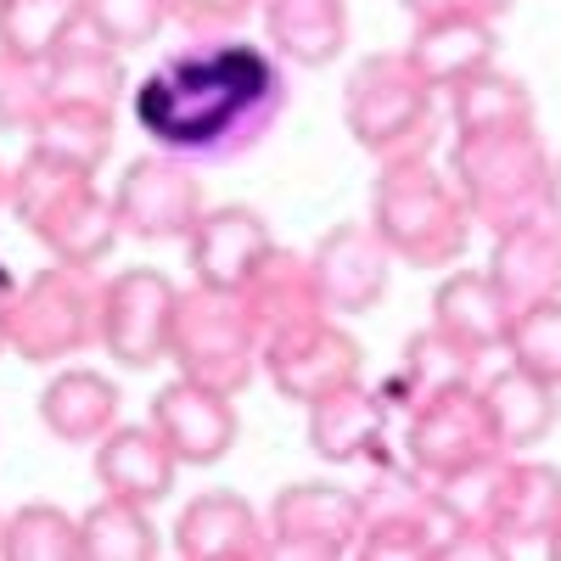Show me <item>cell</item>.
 Listing matches in <instances>:
<instances>
[{"instance_id":"30bf717a","label":"cell","mask_w":561,"mask_h":561,"mask_svg":"<svg viewBox=\"0 0 561 561\" xmlns=\"http://www.w3.org/2000/svg\"><path fill=\"white\" fill-rule=\"evenodd\" d=\"M359 365H365L359 359V343L343 332L332 314L287 325V332L264 337V348H259V370L275 382V393L304 404V410L314 399H325V393L359 382Z\"/></svg>"},{"instance_id":"52a82bcc","label":"cell","mask_w":561,"mask_h":561,"mask_svg":"<svg viewBox=\"0 0 561 561\" xmlns=\"http://www.w3.org/2000/svg\"><path fill=\"white\" fill-rule=\"evenodd\" d=\"M259 325L237 293H219L192 280L174 298V325H169V359L185 382H203L225 399H237L259 377Z\"/></svg>"},{"instance_id":"9c48e42d","label":"cell","mask_w":561,"mask_h":561,"mask_svg":"<svg viewBox=\"0 0 561 561\" xmlns=\"http://www.w3.org/2000/svg\"><path fill=\"white\" fill-rule=\"evenodd\" d=\"M113 208L124 237L140 242H185L203 219V180L192 174V163L174 152H147L135 158L118 185H113Z\"/></svg>"},{"instance_id":"60d3db41","label":"cell","mask_w":561,"mask_h":561,"mask_svg":"<svg viewBox=\"0 0 561 561\" xmlns=\"http://www.w3.org/2000/svg\"><path fill=\"white\" fill-rule=\"evenodd\" d=\"M7 208H12V169L0 163V214H7Z\"/></svg>"},{"instance_id":"836d02e7","label":"cell","mask_w":561,"mask_h":561,"mask_svg":"<svg viewBox=\"0 0 561 561\" xmlns=\"http://www.w3.org/2000/svg\"><path fill=\"white\" fill-rule=\"evenodd\" d=\"M79 0H0V51L45 62L79 28Z\"/></svg>"},{"instance_id":"b9f144b4","label":"cell","mask_w":561,"mask_h":561,"mask_svg":"<svg viewBox=\"0 0 561 561\" xmlns=\"http://www.w3.org/2000/svg\"><path fill=\"white\" fill-rule=\"evenodd\" d=\"M7 304H12V287H0V354H7Z\"/></svg>"},{"instance_id":"e0dca14e","label":"cell","mask_w":561,"mask_h":561,"mask_svg":"<svg viewBox=\"0 0 561 561\" xmlns=\"http://www.w3.org/2000/svg\"><path fill=\"white\" fill-rule=\"evenodd\" d=\"M270 248H275L270 225H264L253 208H242V203L203 208L197 230L185 237V253H192V280H203V287H219V293H237Z\"/></svg>"},{"instance_id":"484cf974","label":"cell","mask_w":561,"mask_h":561,"mask_svg":"<svg viewBox=\"0 0 561 561\" xmlns=\"http://www.w3.org/2000/svg\"><path fill=\"white\" fill-rule=\"evenodd\" d=\"M174 472H180V460H174V449L163 444V433L152 427V421L147 427H113L96 444V483H102V494L158 505V500H169Z\"/></svg>"},{"instance_id":"277c9868","label":"cell","mask_w":561,"mask_h":561,"mask_svg":"<svg viewBox=\"0 0 561 561\" xmlns=\"http://www.w3.org/2000/svg\"><path fill=\"white\" fill-rule=\"evenodd\" d=\"M343 124L354 135V147L370 152L377 163L399 158H427L438 147V90L410 68L404 51H377L354 62L343 84Z\"/></svg>"},{"instance_id":"2e32d148","label":"cell","mask_w":561,"mask_h":561,"mask_svg":"<svg viewBox=\"0 0 561 561\" xmlns=\"http://www.w3.org/2000/svg\"><path fill=\"white\" fill-rule=\"evenodd\" d=\"M174 550L185 561H264L270 556V528L242 494H197L174 523Z\"/></svg>"},{"instance_id":"cb8c5ba5","label":"cell","mask_w":561,"mask_h":561,"mask_svg":"<svg viewBox=\"0 0 561 561\" xmlns=\"http://www.w3.org/2000/svg\"><path fill=\"white\" fill-rule=\"evenodd\" d=\"M511 314H517V309L505 304V293L489 280V270H449L444 287L433 293V325L449 343L472 348L478 359L505 348Z\"/></svg>"},{"instance_id":"ab89813d","label":"cell","mask_w":561,"mask_h":561,"mask_svg":"<svg viewBox=\"0 0 561 561\" xmlns=\"http://www.w3.org/2000/svg\"><path fill=\"white\" fill-rule=\"evenodd\" d=\"M545 219L561 230V158H550V180H545Z\"/></svg>"},{"instance_id":"74e56055","label":"cell","mask_w":561,"mask_h":561,"mask_svg":"<svg viewBox=\"0 0 561 561\" xmlns=\"http://www.w3.org/2000/svg\"><path fill=\"white\" fill-rule=\"evenodd\" d=\"M248 12H259V0H169V18L197 39L237 34Z\"/></svg>"},{"instance_id":"44dd1931","label":"cell","mask_w":561,"mask_h":561,"mask_svg":"<svg viewBox=\"0 0 561 561\" xmlns=\"http://www.w3.org/2000/svg\"><path fill=\"white\" fill-rule=\"evenodd\" d=\"M489 280L505 293L511 309L561 298V230H556L545 214L511 225V230H494Z\"/></svg>"},{"instance_id":"7402d4cb","label":"cell","mask_w":561,"mask_h":561,"mask_svg":"<svg viewBox=\"0 0 561 561\" xmlns=\"http://www.w3.org/2000/svg\"><path fill=\"white\" fill-rule=\"evenodd\" d=\"M382 438H388V393L377 388L348 382L309 404V449L320 460H332V466L370 460V455H382Z\"/></svg>"},{"instance_id":"ee69618b","label":"cell","mask_w":561,"mask_h":561,"mask_svg":"<svg viewBox=\"0 0 561 561\" xmlns=\"http://www.w3.org/2000/svg\"><path fill=\"white\" fill-rule=\"evenodd\" d=\"M550 556H556V561H561V528H556V539H550Z\"/></svg>"},{"instance_id":"5b68a950","label":"cell","mask_w":561,"mask_h":561,"mask_svg":"<svg viewBox=\"0 0 561 561\" xmlns=\"http://www.w3.org/2000/svg\"><path fill=\"white\" fill-rule=\"evenodd\" d=\"M449 180L472 208V225L511 230L523 219L545 214V180H550V152L539 129H478L455 135L449 147Z\"/></svg>"},{"instance_id":"7bdbcfd3","label":"cell","mask_w":561,"mask_h":561,"mask_svg":"<svg viewBox=\"0 0 561 561\" xmlns=\"http://www.w3.org/2000/svg\"><path fill=\"white\" fill-rule=\"evenodd\" d=\"M0 287H18V280H12V270H7V264H0Z\"/></svg>"},{"instance_id":"f1b7e54d","label":"cell","mask_w":561,"mask_h":561,"mask_svg":"<svg viewBox=\"0 0 561 561\" xmlns=\"http://www.w3.org/2000/svg\"><path fill=\"white\" fill-rule=\"evenodd\" d=\"M455 388H478V354L449 343L438 325H427V332H415L393 365V382H388V404L399 399L404 410L427 404V399H444Z\"/></svg>"},{"instance_id":"d6986e66","label":"cell","mask_w":561,"mask_h":561,"mask_svg":"<svg viewBox=\"0 0 561 561\" xmlns=\"http://www.w3.org/2000/svg\"><path fill=\"white\" fill-rule=\"evenodd\" d=\"M124 51L79 18V28L57 45V57H45V107H102L118 113L124 102Z\"/></svg>"},{"instance_id":"83f0119b","label":"cell","mask_w":561,"mask_h":561,"mask_svg":"<svg viewBox=\"0 0 561 561\" xmlns=\"http://www.w3.org/2000/svg\"><path fill=\"white\" fill-rule=\"evenodd\" d=\"M270 51L298 68H325L348 45V0H259Z\"/></svg>"},{"instance_id":"8992f818","label":"cell","mask_w":561,"mask_h":561,"mask_svg":"<svg viewBox=\"0 0 561 561\" xmlns=\"http://www.w3.org/2000/svg\"><path fill=\"white\" fill-rule=\"evenodd\" d=\"M102 293L107 280L96 264L51 259L45 270L23 275L7 304V348L28 365H57L102 343Z\"/></svg>"},{"instance_id":"7a4b0ae2","label":"cell","mask_w":561,"mask_h":561,"mask_svg":"<svg viewBox=\"0 0 561 561\" xmlns=\"http://www.w3.org/2000/svg\"><path fill=\"white\" fill-rule=\"evenodd\" d=\"M370 225L388 242V253L415 270H455L472 242V208L455 192V180L427 158H399L377 169Z\"/></svg>"},{"instance_id":"d6a6232c","label":"cell","mask_w":561,"mask_h":561,"mask_svg":"<svg viewBox=\"0 0 561 561\" xmlns=\"http://www.w3.org/2000/svg\"><path fill=\"white\" fill-rule=\"evenodd\" d=\"M0 556L7 561H84L79 545V517L62 505H18L12 517H0Z\"/></svg>"},{"instance_id":"5bb4252c","label":"cell","mask_w":561,"mask_h":561,"mask_svg":"<svg viewBox=\"0 0 561 561\" xmlns=\"http://www.w3.org/2000/svg\"><path fill=\"white\" fill-rule=\"evenodd\" d=\"M320 298L332 314H365L388 298V275H393V253L377 237L370 219H343L320 237V248L309 253Z\"/></svg>"},{"instance_id":"3957f363","label":"cell","mask_w":561,"mask_h":561,"mask_svg":"<svg viewBox=\"0 0 561 561\" xmlns=\"http://www.w3.org/2000/svg\"><path fill=\"white\" fill-rule=\"evenodd\" d=\"M12 214L45 253L68 264H102L124 237L118 208L113 197H102L96 174L45 152H28L12 169Z\"/></svg>"},{"instance_id":"ac0fdd59","label":"cell","mask_w":561,"mask_h":561,"mask_svg":"<svg viewBox=\"0 0 561 561\" xmlns=\"http://www.w3.org/2000/svg\"><path fill=\"white\" fill-rule=\"evenodd\" d=\"M556 528H561V472L511 455L505 494H500V511H494L500 556H550Z\"/></svg>"},{"instance_id":"4fadbf2b","label":"cell","mask_w":561,"mask_h":561,"mask_svg":"<svg viewBox=\"0 0 561 561\" xmlns=\"http://www.w3.org/2000/svg\"><path fill=\"white\" fill-rule=\"evenodd\" d=\"M270 556L337 561L359 550V494L337 483H287L270 500Z\"/></svg>"},{"instance_id":"d590c367","label":"cell","mask_w":561,"mask_h":561,"mask_svg":"<svg viewBox=\"0 0 561 561\" xmlns=\"http://www.w3.org/2000/svg\"><path fill=\"white\" fill-rule=\"evenodd\" d=\"M79 12L113 51H140L169 23V0H79Z\"/></svg>"},{"instance_id":"ba28073f","label":"cell","mask_w":561,"mask_h":561,"mask_svg":"<svg viewBox=\"0 0 561 561\" xmlns=\"http://www.w3.org/2000/svg\"><path fill=\"white\" fill-rule=\"evenodd\" d=\"M460 517L444 505L433 478H399L388 472L359 494V550L370 561H438L455 539Z\"/></svg>"},{"instance_id":"f546056e","label":"cell","mask_w":561,"mask_h":561,"mask_svg":"<svg viewBox=\"0 0 561 561\" xmlns=\"http://www.w3.org/2000/svg\"><path fill=\"white\" fill-rule=\"evenodd\" d=\"M449 124H455V135L528 129L534 124V90L517 73H505V68H483V73L460 79L449 90Z\"/></svg>"},{"instance_id":"f35d334b","label":"cell","mask_w":561,"mask_h":561,"mask_svg":"<svg viewBox=\"0 0 561 561\" xmlns=\"http://www.w3.org/2000/svg\"><path fill=\"white\" fill-rule=\"evenodd\" d=\"M399 7L415 23H433V18H478V23H500L517 0H399Z\"/></svg>"},{"instance_id":"1f68e13d","label":"cell","mask_w":561,"mask_h":561,"mask_svg":"<svg viewBox=\"0 0 561 561\" xmlns=\"http://www.w3.org/2000/svg\"><path fill=\"white\" fill-rule=\"evenodd\" d=\"M113 118L118 113H102V107H45L39 124L28 129V152L96 174L113 152Z\"/></svg>"},{"instance_id":"8d00e7d4","label":"cell","mask_w":561,"mask_h":561,"mask_svg":"<svg viewBox=\"0 0 561 561\" xmlns=\"http://www.w3.org/2000/svg\"><path fill=\"white\" fill-rule=\"evenodd\" d=\"M45 113V62L0 51V129H34Z\"/></svg>"},{"instance_id":"ffe728a7","label":"cell","mask_w":561,"mask_h":561,"mask_svg":"<svg viewBox=\"0 0 561 561\" xmlns=\"http://www.w3.org/2000/svg\"><path fill=\"white\" fill-rule=\"evenodd\" d=\"M237 298L248 304L253 325H259V343L275 337V332H287V325H304V320H320V314H332L320 298V280H314V264L293 248H270L253 275L237 287Z\"/></svg>"},{"instance_id":"d4e9b609","label":"cell","mask_w":561,"mask_h":561,"mask_svg":"<svg viewBox=\"0 0 561 561\" xmlns=\"http://www.w3.org/2000/svg\"><path fill=\"white\" fill-rule=\"evenodd\" d=\"M118 382L102 370L68 365L39 388V421L57 444H102L118 427Z\"/></svg>"},{"instance_id":"4316f807","label":"cell","mask_w":561,"mask_h":561,"mask_svg":"<svg viewBox=\"0 0 561 561\" xmlns=\"http://www.w3.org/2000/svg\"><path fill=\"white\" fill-rule=\"evenodd\" d=\"M404 57L433 90H455L460 79L494 68L500 34L494 23H478V18H433V23H415Z\"/></svg>"},{"instance_id":"9a60e30c","label":"cell","mask_w":561,"mask_h":561,"mask_svg":"<svg viewBox=\"0 0 561 561\" xmlns=\"http://www.w3.org/2000/svg\"><path fill=\"white\" fill-rule=\"evenodd\" d=\"M152 427L163 433L180 466H219L242 438V415L225 393L174 377L152 393Z\"/></svg>"},{"instance_id":"e575fe53","label":"cell","mask_w":561,"mask_h":561,"mask_svg":"<svg viewBox=\"0 0 561 561\" xmlns=\"http://www.w3.org/2000/svg\"><path fill=\"white\" fill-rule=\"evenodd\" d=\"M505 354H511V365H523L561 388V298H545V304H528L511 314Z\"/></svg>"},{"instance_id":"6da1fadb","label":"cell","mask_w":561,"mask_h":561,"mask_svg":"<svg viewBox=\"0 0 561 561\" xmlns=\"http://www.w3.org/2000/svg\"><path fill=\"white\" fill-rule=\"evenodd\" d=\"M135 124L158 140V152L185 163H230L264 147L287 113V73L270 45L219 34L197 39L158 62L135 84Z\"/></svg>"},{"instance_id":"8fae6325","label":"cell","mask_w":561,"mask_h":561,"mask_svg":"<svg viewBox=\"0 0 561 561\" xmlns=\"http://www.w3.org/2000/svg\"><path fill=\"white\" fill-rule=\"evenodd\" d=\"M180 287L163 270H118L102 293V348L124 370H152L169 359V325H174Z\"/></svg>"},{"instance_id":"4dcf8cb0","label":"cell","mask_w":561,"mask_h":561,"mask_svg":"<svg viewBox=\"0 0 561 561\" xmlns=\"http://www.w3.org/2000/svg\"><path fill=\"white\" fill-rule=\"evenodd\" d=\"M147 511H152V505H140V500L102 494V500L79 517L84 561H152V556H158V528H152Z\"/></svg>"},{"instance_id":"7c38bea8","label":"cell","mask_w":561,"mask_h":561,"mask_svg":"<svg viewBox=\"0 0 561 561\" xmlns=\"http://www.w3.org/2000/svg\"><path fill=\"white\" fill-rule=\"evenodd\" d=\"M489 455H505L494 438V421L478 399V388H455L444 399H427L410 410V427H404V460L410 472L421 478H455L466 466H478Z\"/></svg>"},{"instance_id":"603a6c76","label":"cell","mask_w":561,"mask_h":561,"mask_svg":"<svg viewBox=\"0 0 561 561\" xmlns=\"http://www.w3.org/2000/svg\"><path fill=\"white\" fill-rule=\"evenodd\" d=\"M478 399L494 421V438H500L505 455H523V449L545 444L550 427L561 421V388L534 377V370H523V365H505V370H494V377H483Z\"/></svg>"}]
</instances>
